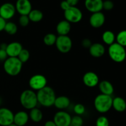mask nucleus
Masks as SVG:
<instances>
[{
	"label": "nucleus",
	"instance_id": "nucleus-1",
	"mask_svg": "<svg viewBox=\"0 0 126 126\" xmlns=\"http://www.w3.org/2000/svg\"><path fill=\"white\" fill-rule=\"evenodd\" d=\"M36 95L38 103L46 108H49L54 105L57 97L54 90L49 86H46L38 91Z\"/></svg>",
	"mask_w": 126,
	"mask_h": 126
},
{
	"label": "nucleus",
	"instance_id": "nucleus-2",
	"mask_svg": "<svg viewBox=\"0 0 126 126\" xmlns=\"http://www.w3.org/2000/svg\"><path fill=\"white\" fill-rule=\"evenodd\" d=\"M20 102L24 108L31 110L38 104L36 93L32 89L25 90L20 96Z\"/></svg>",
	"mask_w": 126,
	"mask_h": 126
},
{
	"label": "nucleus",
	"instance_id": "nucleus-3",
	"mask_svg": "<svg viewBox=\"0 0 126 126\" xmlns=\"http://www.w3.org/2000/svg\"><path fill=\"white\" fill-rule=\"evenodd\" d=\"M113 98L110 95L101 94L98 95L95 98L94 107L100 113H107L112 108Z\"/></svg>",
	"mask_w": 126,
	"mask_h": 126
},
{
	"label": "nucleus",
	"instance_id": "nucleus-4",
	"mask_svg": "<svg viewBox=\"0 0 126 126\" xmlns=\"http://www.w3.org/2000/svg\"><path fill=\"white\" fill-rule=\"evenodd\" d=\"M23 63L17 57H8L3 64L4 70L8 75L17 76L22 70Z\"/></svg>",
	"mask_w": 126,
	"mask_h": 126
},
{
	"label": "nucleus",
	"instance_id": "nucleus-5",
	"mask_svg": "<svg viewBox=\"0 0 126 126\" xmlns=\"http://www.w3.org/2000/svg\"><path fill=\"white\" fill-rule=\"evenodd\" d=\"M108 55L113 61L116 63H121L126 58V50L124 47L117 43H114L109 46Z\"/></svg>",
	"mask_w": 126,
	"mask_h": 126
},
{
	"label": "nucleus",
	"instance_id": "nucleus-6",
	"mask_svg": "<svg viewBox=\"0 0 126 126\" xmlns=\"http://www.w3.org/2000/svg\"><path fill=\"white\" fill-rule=\"evenodd\" d=\"M64 17L65 20L70 23H76L82 20V12L76 6H71L67 10L64 11Z\"/></svg>",
	"mask_w": 126,
	"mask_h": 126
},
{
	"label": "nucleus",
	"instance_id": "nucleus-7",
	"mask_svg": "<svg viewBox=\"0 0 126 126\" xmlns=\"http://www.w3.org/2000/svg\"><path fill=\"white\" fill-rule=\"evenodd\" d=\"M55 45L60 52L66 54L69 52L72 48V40L68 35L59 36L57 37Z\"/></svg>",
	"mask_w": 126,
	"mask_h": 126
},
{
	"label": "nucleus",
	"instance_id": "nucleus-8",
	"mask_svg": "<svg viewBox=\"0 0 126 126\" xmlns=\"http://www.w3.org/2000/svg\"><path fill=\"white\" fill-rule=\"evenodd\" d=\"M47 79L44 75L36 74L30 78L28 84L31 89L33 91H39L47 86Z\"/></svg>",
	"mask_w": 126,
	"mask_h": 126
},
{
	"label": "nucleus",
	"instance_id": "nucleus-9",
	"mask_svg": "<svg viewBox=\"0 0 126 126\" xmlns=\"http://www.w3.org/2000/svg\"><path fill=\"white\" fill-rule=\"evenodd\" d=\"M71 118L68 113L60 110L55 113L53 121L57 126H70Z\"/></svg>",
	"mask_w": 126,
	"mask_h": 126
},
{
	"label": "nucleus",
	"instance_id": "nucleus-10",
	"mask_svg": "<svg viewBox=\"0 0 126 126\" xmlns=\"http://www.w3.org/2000/svg\"><path fill=\"white\" fill-rule=\"evenodd\" d=\"M16 12V7L11 2H6L0 6V17L5 20L12 18Z\"/></svg>",
	"mask_w": 126,
	"mask_h": 126
},
{
	"label": "nucleus",
	"instance_id": "nucleus-11",
	"mask_svg": "<svg viewBox=\"0 0 126 126\" xmlns=\"http://www.w3.org/2000/svg\"><path fill=\"white\" fill-rule=\"evenodd\" d=\"M14 114L7 108H0V126H8L14 123Z\"/></svg>",
	"mask_w": 126,
	"mask_h": 126
},
{
	"label": "nucleus",
	"instance_id": "nucleus-12",
	"mask_svg": "<svg viewBox=\"0 0 126 126\" xmlns=\"http://www.w3.org/2000/svg\"><path fill=\"white\" fill-rule=\"evenodd\" d=\"M15 7L16 12L20 16H28L32 10V3L30 0H17Z\"/></svg>",
	"mask_w": 126,
	"mask_h": 126
},
{
	"label": "nucleus",
	"instance_id": "nucleus-13",
	"mask_svg": "<svg viewBox=\"0 0 126 126\" xmlns=\"http://www.w3.org/2000/svg\"><path fill=\"white\" fill-rule=\"evenodd\" d=\"M105 22V16L102 12L92 13L89 18V23L94 28L102 27Z\"/></svg>",
	"mask_w": 126,
	"mask_h": 126
},
{
	"label": "nucleus",
	"instance_id": "nucleus-14",
	"mask_svg": "<svg viewBox=\"0 0 126 126\" xmlns=\"http://www.w3.org/2000/svg\"><path fill=\"white\" fill-rule=\"evenodd\" d=\"M82 81L87 87H94L99 83V78L95 73L88 71L84 75Z\"/></svg>",
	"mask_w": 126,
	"mask_h": 126
},
{
	"label": "nucleus",
	"instance_id": "nucleus-15",
	"mask_svg": "<svg viewBox=\"0 0 126 126\" xmlns=\"http://www.w3.org/2000/svg\"><path fill=\"white\" fill-rule=\"evenodd\" d=\"M103 0H85L84 6L86 9L91 13L101 12L103 9Z\"/></svg>",
	"mask_w": 126,
	"mask_h": 126
},
{
	"label": "nucleus",
	"instance_id": "nucleus-16",
	"mask_svg": "<svg viewBox=\"0 0 126 126\" xmlns=\"http://www.w3.org/2000/svg\"><path fill=\"white\" fill-rule=\"evenodd\" d=\"M23 49L22 45L18 42H12L7 44L6 51L8 57H17Z\"/></svg>",
	"mask_w": 126,
	"mask_h": 126
},
{
	"label": "nucleus",
	"instance_id": "nucleus-17",
	"mask_svg": "<svg viewBox=\"0 0 126 126\" xmlns=\"http://www.w3.org/2000/svg\"><path fill=\"white\" fill-rule=\"evenodd\" d=\"M89 54L91 56L95 58H100L105 53V48L104 46L99 43H94L89 49Z\"/></svg>",
	"mask_w": 126,
	"mask_h": 126
},
{
	"label": "nucleus",
	"instance_id": "nucleus-18",
	"mask_svg": "<svg viewBox=\"0 0 126 126\" xmlns=\"http://www.w3.org/2000/svg\"><path fill=\"white\" fill-rule=\"evenodd\" d=\"M29 114L24 111L17 112L14 116V123L18 126H24L29 120Z\"/></svg>",
	"mask_w": 126,
	"mask_h": 126
},
{
	"label": "nucleus",
	"instance_id": "nucleus-19",
	"mask_svg": "<svg viewBox=\"0 0 126 126\" xmlns=\"http://www.w3.org/2000/svg\"><path fill=\"white\" fill-rule=\"evenodd\" d=\"M71 23L66 21V20H63L59 22L57 25L56 31L59 34V36L68 35L71 30Z\"/></svg>",
	"mask_w": 126,
	"mask_h": 126
},
{
	"label": "nucleus",
	"instance_id": "nucleus-20",
	"mask_svg": "<svg viewBox=\"0 0 126 126\" xmlns=\"http://www.w3.org/2000/svg\"><path fill=\"white\" fill-rule=\"evenodd\" d=\"M70 103H71V102L68 97L62 95L56 97L54 106H55V108H57L58 110H63L70 107Z\"/></svg>",
	"mask_w": 126,
	"mask_h": 126
},
{
	"label": "nucleus",
	"instance_id": "nucleus-21",
	"mask_svg": "<svg viewBox=\"0 0 126 126\" xmlns=\"http://www.w3.org/2000/svg\"><path fill=\"white\" fill-rule=\"evenodd\" d=\"M98 87L101 94L111 96L114 92V87L110 81L103 80L98 83Z\"/></svg>",
	"mask_w": 126,
	"mask_h": 126
},
{
	"label": "nucleus",
	"instance_id": "nucleus-22",
	"mask_svg": "<svg viewBox=\"0 0 126 126\" xmlns=\"http://www.w3.org/2000/svg\"><path fill=\"white\" fill-rule=\"evenodd\" d=\"M112 107L118 112H123L126 110V102L124 98L116 97L113 98Z\"/></svg>",
	"mask_w": 126,
	"mask_h": 126
},
{
	"label": "nucleus",
	"instance_id": "nucleus-23",
	"mask_svg": "<svg viewBox=\"0 0 126 126\" xmlns=\"http://www.w3.org/2000/svg\"><path fill=\"white\" fill-rule=\"evenodd\" d=\"M29 118L34 123H39L42 121L43 118V112L38 108H33L30 110L29 113Z\"/></svg>",
	"mask_w": 126,
	"mask_h": 126
},
{
	"label": "nucleus",
	"instance_id": "nucleus-24",
	"mask_svg": "<svg viewBox=\"0 0 126 126\" xmlns=\"http://www.w3.org/2000/svg\"><path fill=\"white\" fill-rule=\"evenodd\" d=\"M30 21L37 23L42 20L43 18V13L38 9H32L28 15Z\"/></svg>",
	"mask_w": 126,
	"mask_h": 126
},
{
	"label": "nucleus",
	"instance_id": "nucleus-25",
	"mask_svg": "<svg viewBox=\"0 0 126 126\" xmlns=\"http://www.w3.org/2000/svg\"><path fill=\"white\" fill-rule=\"evenodd\" d=\"M115 39V35L111 31H105L102 34V40H103V43L108 46H110L113 44L114 43Z\"/></svg>",
	"mask_w": 126,
	"mask_h": 126
},
{
	"label": "nucleus",
	"instance_id": "nucleus-26",
	"mask_svg": "<svg viewBox=\"0 0 126 126\" xmlns=\"http://www.w3.org/2000/svg\"><path fill=\"white\" fill-rule=\"evenodd\" d=\"M4 30L10 35H14L18 30L17 25L12 22H6Z\"/></svg>",
	"mask_w": 126,
	"mask_h": 126
},
{
	"label": "nucleus",
	"instance_id": "nucleus-27",
	"mask_svg": "<svg viewBox=\"0 0 126 126\" xmlns=\"http://www.w3.org/2000/svg\"><path fill=\"white\" fill-rule=\"evenodd\" d=\"M57 40V36L53 33H47L44 36L43 38V42L47 46H52L55 45Z\"/></svg>",
	"mask_w": 126,
	"mask_h": 126
},
{
	"label": "nucleus",
	"instance_id": "nucleus-28",
	"mask_svg": "<svg viewBox=\"0 0 126 126\" xmlns=\"http://www.w3.org/2000/svg\"><path fill=\"white\" fill-rule=\"evenodd\" d=\"M30 56V52L28 51V50L23 48L22 50L20 51V54H18L17 58L23 64L29 60Z\"/></svg>",
	"mask_w": 126,
	"mask_h": 126
},
{
	"label": "nucleus",
	"instance_id": "nucleus-29",
	"mask_svg": "<svg viewBox=\"0 0 126 126\" xmlns=\"http://www.w3.org/2000/svg\"><path fill=\"white\" fill-rule=\"evenodd\" d=\"M117 43L123 47L126 46V30L121 31L116 38Z\"/></svg>",
	"mask_w": 126,
	"mask_h": 126
},
{
	"label": "nucleus",
	"instance_id": "nucleus-30",
	"mask_svg": "<svg viewBox=\"0 0 126 126\" xmlns=\"http://www.w3.org/2000/svg\"><path fill=\"white\" fill-rule=\"evenodd\" d=\"M73 111L78 116L82 115L86 111V108L81 103H77L73 107Z\"/></svg>",
	"mask_w": 126,
	"mask_h": 126
},
{
	"label": "nucleus",
	"instance_id": "nucleus-31",
	"mask_svg": "<svg viewBox=\"0 0 126 126\" xmlns=\"http://www.w3.org/2000/svg\"><path fill=\"white\" fill-rule=\"evenodd\" d=\"M83 125V119L81 116L76 115L71 118L70 126H82Z\"/></svg>",
	"mask_w": 126,
	"mask_h": 126
},
{
	"label": "nucleus",
	"instance_id": "nucleus-32",
	"mask_svg": "<svg viewBox=\"0 0 126 126\" xmlns=\"http://www.w3.org/2000/svg\"><path fill=\"white\" fill-rule=\"evenodd\" d=\"M110 123L108 118L104 116H101L96 121V126H109Z\"/></svg>",
	"mask_w": 126,
	"mask_h": 126
},
{
	"label": "nucleus",
	"instance_id": "nucleus-33",
	"mask_svg": "<svg viewBox=\"0 0 126 126\" xmlns=\"http://www.w3.org/2000/svg\"><path fill=\"white\" fill-rule=\"evenodd\" d=\"M30 19L28 16H20L18 19L20 25L23 27H25L28 25L30 23Z\"/></svg>",
	"mask_w": 126,
	"mask_h": 126
},
{
	"label": "nucleus",
	"instance_id": "nucleus-34",
	"mask_svg": "<svg viewBox=\"0 0 126 126\" xmlns=\"http://www.w3.org/2000/svg\"><path fill=\"white\" fill-rule=\"evenodd\" d=\"M114 7V3L111 0H105L103 2V9L106 11H111Z\"/></svg>",
	"mask_w": 126,
	"mask_h": 126
},
{
	"label": "nucleus",
	"instance_id": "nucleus-35",
	"mask_svg": "<svg viewBox=\"0 0 126 126\" xmlns=\"http://www.w3.org/2000/svg\"><path fill=\"white\" fill-rule=\"evenodd\" d=\"M81 44H82V46L84 48H86V49H89L90 47L91 46V45L92 44V42L88 38H85L81 42Z\"/></svg>",
	"mask_w": 126,
	"mask_h": 126
},
{
	"label": "nucleus",
	"instance_id": "nucleus-36",
	"mask_svg": "<svg viewBox=\"0 0 126 126\" xmlns=\"http://www.w3.org/2000/svg\"><path fill=\"white\" fill-rule=\"evenodd\" d=\"M8 58L7 54L5 49L0 48V61L4 62Z\"/></svg>",
	"mask_w": 126,
	"mask_h": 126
},
{
	"label": "nucleus",
	"instance_id": "nucleus-37",
	"mask_svg": "<svg viewBox=\"0 0 126 126\" xmlns=\"http://www.w3.org/2000/svg\"><path fill=\"white\" fill-rule=\"evenodd\" d=\"M71 6H70L68 3L67 1L66 0H64V1H62L60 3V7H61L62 9L63 10V11H66L67 10L69 7H70Z\"/></svg>",
	"mask_w": 126,
	"mask_h": 126
},
{
	"label": "nucleus",
	"instance_id": "nucleus-38",
	"mask_svg": "<svg viewBox=\"0 0 126 126\" xmlns=\"http://www.w3.org/2000/svg\"><path fill=\"white\" fill-rule=\"evenodd\" d=\"M6 23V21L4 19L0 17V32H2L4 29L5 25Z\"/></svg>",
	"mask_w": 126,
	"mask_h": 126
},
{
	"label": "nucleus",
	"instance_id": "nucleus-39",
	"mask_svg": "<svg viewBox=\"0 0 126 126\" xmlns=\"http://www.w3.org/2000/svg\"><path fill=\"white\" fill-rule=\"evenodd\" d=\"M70 6H76L79 0H66Z\"/></svg>",
	"mask_w": 126,
	"mask_h": 126
},
{
	"label": "nucleus",
	"instance_id": "nucleus-40",
	"mask_svg": "<svg viewBox=\"0 0 126 126\" xmlns=\"http://www.w3.org/2000/svg\"><path fill=\"white\" fill-rule=\"evenodd\" d=\"M44 126H57L54 121H47L44 124Z\"/></svg>",
	"mask_w": 126,
	"mask_h": 126
},
{
	"label": "nucleus",
	"instance_id": "nucleus-41",
	"mask_svg": "<svg viewBox=\"0 0 126 126\" xmlns=\"http://www.w3.org/2000/svg\"><path fill=\"white\" fill-rule=\"evenodd\" d=\"M17 126L16 125V124H15L14 123H12V124H10L9 126Z\"/></svg>",
	"mask_w": 126,
	"mask_h": 126
}]
</instances>
